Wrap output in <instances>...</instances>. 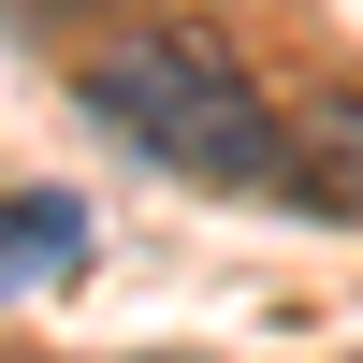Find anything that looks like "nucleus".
<instances>
[{
    "mask_svg": "<svg viewBox=\"0 0 363 363\" xmlns=\"http://www.w3.org/2000/svg\"><path fill=\"white\" fill-rule=\"evenodd\" d=\"M73 102L102 116V131H131L160 174H203V189H291V116L262 102L203 29H116V44H87Z\"/></svg>",
    "mask_w": 363,
    "mask_h": 363,
    "instance_id": "f257e3e1",
    "label": "nucleus"
},
{
    "mask_svg": "<svg viewBox=\"0 0 363 363\" xmlns=\"http://www.w3.org/2000/svg\"><path fill=\"white\" fill-rule=\"evenodd\" d=\"M87 247H102V218H87L73 189H0V306L73 291V277H87Z\"/></svg>",
    "mask_w": 363,
    "mask_h": 363,
    "instance_id": "f03ea898",
    "label": "nucleus"
},
{
    "mask_svg": "<svg viewBox=\"0 0 363 363\" xmlns=\"http://www.w3.org/2000/svg\"><path fill=\"white\" fill-rule=\"evenodd\" d=\"M291 189L335 203V218H363V102H320L306 131H291Z\"/></svg>",
    "mask_w": 363,
    "mask_h": 363,
    "instance_id": "7ed1b4c3",
    "label": "nucleus"
}]
</instances>
